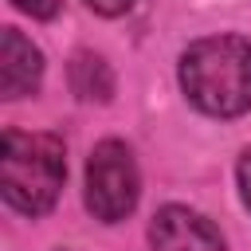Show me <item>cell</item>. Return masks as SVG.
Returning a JSON list of instances; mask_svg holds the SVG:
<instances>
[{"mask_svg": "<svg viewBox=\"0 0 251 251\" xmlns=\"http://www.w3.org/2000/svg\"><path fill=\"white\" fill-rule=\"evenodd\" d=\"M180 86L188 102L212 118L251 110V39L208 35L180 55Z\"/></svg>", "mask_w": 251, "mask_h": 251, "instance_id": "1", "label": "cell"}, {"mask_svg": "<svg viewBox=\"0 0 251 251\" xmlns=\"http://www.w3.org/2000/svg\"><path fill=\"white\" fill-rule=\"evenodd\" d=\"M0 176H4V200L24 212V216H43L63 188L67 161L63 145L51 133H4V157H0Z\"/></svg>", "mask_w": 251, "mask_h": 251, "instance_id": "2", "label": "cell"}, {"mask_svg": "<svg viewBox=\"0 0 251 251\" xmlns=\"http://www.w3.org/2000/svg\"><path fill=\"white\" fill-rule=\"evenodd\" d=\"M137 192H141V180H137L133 153L122 141L94 145V153L86 161V208L98 220L118 224L133 212Z\"/></svg>", "mask_w": 251, "mask_h": 251, "instance_id": "3", "label": "cell"}, {"mask_svg": "<svg viewBox=\"0 0 251 251\" xmlns=\"http://www.w3.org/2000/svg\"><path fill=\"white\" fill-rule=\"evenodd\" d=\"M149 247L153 251H224V239L200 212L169 204L157 212L149 227Z\"/></svg>", "mask_w": 251, "mask_h": 251, "instance_id": "4", "label": "cell"}, {"mask_svg": "<svg viewBox=\"0 0 251 251\" xmlns=\"http://www.w3.org/2000/svg\"><path fill=\"white\" fill-rule=\"evenodd\" d=\"M39 75H43L39 51L16 27H4V39H0V90H4V98L31 94L39 86Z\"/></svg>", "mask_w": 251, "mask_h": 251, "instance_id": "5", "label": "cell"}, {"mask_svg": "<svg viewBox=\"0 0 251 251\" xmlns=\"http://www.w3.org/2000/svg\"><path fill=\"white\" fill-rule=\"evenodd\" d=\"M71 82H75V94L86 98V102H94V98L106 102L114 94V75L98 55H78L75 67H71Z\"/></svg>", "mask_w": 251, "mask_h": 251, "instance_id": "6", "label": "cell"}, {"mask_svg": "<svg viewBox=\"0 0 251 251\" xmlns=\"http://www.w3.org/2000/svg\"><path fill=\"white\" fill-rule=\"evenodd\" d=\"M20 12H27V16H39V20H47V16H55L59 12V4L63 0H12Z\"/></svg>", "mask_w": 251, "mask_h": 251, "instance_id": "7", "label": "cell"}, {"mask_svg": "<svg viewBox=\"0 0 251 251\" xmlns=\"http://www.w3.org/2000/svg\"><path fill=\"white\" fill-rule=\"evenodd\" d=\"M94 12H102V16H122V12H129L133 8V0H86Z\"/></svg>", "mask_w": 251, "mask_h": 251, "instance_id": "8", "label": "cell"}, {"mask_svg": "<svg viewBox=\"0 0 251 251\" xmlns=\"http://www.w3.org/2000/svg\"><path fill=\"white\" fill-rule=\"evenodd\" d=\"M239 192H243V204L251 208V149H247L243 161H239Z\"/></svg>", "mask_w": 251, "mask_h": 251, "instance_id": "9", "label": "cell"}]
</instances>
